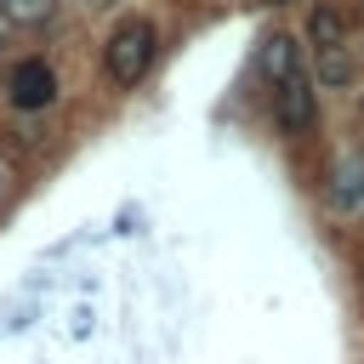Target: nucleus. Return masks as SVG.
Listing matches in <instances>:
<instances>
[{"label": "nucleus", "mask_w": 364, "mask_h": 364, "mask_svg": "<svg viewBox=\"0 0 364 364\" xmlns=\"http://www.w3.org/2000/svg\"><path fill=\"white\" fill-rule=\"evenodd\" d=\"M0 193H6V165H0Z\"/></svg>", "instance_id": "nucleus-9"}, {"label": "nucleus", "mask_w": 364, "mask_h": 364, "mask_svg": "<svg viewBox=\"0 0 364 364\" xmlns=\"http://www.w3.org/2000/svg\"><path fill=\"white\" fill-rule=\"evenodd\" d=\"M347 80H353V57H347L341 46L318 51V85H347Z\"/></svg>", "instance_id": "nucleus-7"}, {"label": "nucleus", "mask_w": 364, "mask_h": 364, "mask_svg": "<svg viewBox=\"0 0 364 364\" xmlns=\"http://www.w3.org/2000/svg\"><path fill=\"white\" fill-rule=\"evenodd\" d=\"M0 11H6L11 23H23V28H34V23L51 17V0H0Z\"/></svg>", "instance_id": "nucleus-8"}, {"label": "nucleus", "mask_w": 364, "mask_h": 364, "mask_svg": "<svg viewBox=\"0 0 364 364\" xmlns=\"http://www.w3.org/2000/svg\"><path fill=\"white\" fill-rule=\"evenodd\" d=\"M256 74H262L273 91H279L290 74H301V63H296V40H290V34H267V40H262V57H256Z\"/></svg>", "instance_id": "nucleus-4"}, {"label": "nucleus", "mask_w": 364, "mask_h": 364, "mask_svg": "<svg viewBox=\"0 0 364 364\" xmlns=\"http://www.w3.org/2000/svg\"><path fill=\"white\" fill-rule=\"evenodd\" d=\"M6 97H11V108H46L51 97H57V74L40 63V57H28V63H17L11 68V80H6Z\"/></svg>", "instance_id": "nucleus-2"}, {"label": "nucleus", "mask_w": 364, "mask_h": 364, "mask_svg": "<svg viewBox=\"0 0 364 364\" xmlns=\"http://www.w3.org/2000/svg\"><path fill=\"white\" fill-rule=\"evenodd\" d=\"M341 34H347V17H341L336 6H313V11H307V40H313V51L341 46Z\"/></svg>", "instance_id": "nucleus-6"}, {"label": "nucleus", "mask_w": 364, "mask_h": 364, "mask_svg": "<svg viewBox=\"0 0 364 364\" xmlns=\"http://www.w3.org/2000/svg\"><path fill=\"white\" fill-rule=\"evenodd\" d=\"M148 63H154V23H142V17L119 23L102 46V68L114 74V85H136L148 74Z\"/></svg>", "instance_id": "nucleus-1"}, {"label": "nucleus", "mask_w": 364, "mask_h": 364, "mask_svg": "<svg viewBox=\"0 0 364 364\" xmlns=\"http://www.w3.org/2000/svg\"><path fill=\"white\" fill-rule=\"evenodd\" d=\"M273 114L284 131H307L313 125V80L307 74H290L279 91H273Z\"/></svg>", "instance_id": "nucleus-3"}, {"label": "nucleus", "mask_w": 364, "mask_h": 364, "mask_svg": "<svg viewBox=\"0 0 364 364\" xmlns=\"http://www.w3.org/2000/svg\"><path fill=\"white\" fill-rule=\"evenodd\" d=\"M336 205L341 210H358L364 205V148H347L341 159H336Z\"/></svg>", "instance_id": "nucleus-5"}]
</instances>
